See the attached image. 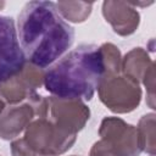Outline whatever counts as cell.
Masks as SVG:
<instances>
[{
    "instance_id": "cell-8",
    "label": "cell",
    "mask_w": 156,
    "mask_h": 156,
    "mask_svg": "<svg viewBox=\"0 0 156 156\" xmlns=\"http://www.w3.org/2000/svg\"><path fill=\"white\" fill-rule=\"evenodd\" d=\"M24 63L15 22L11 17L0 15V83L17 73Z\"/></svg>"
},
{
    "instance_id": "cell-15",
    "label": "cell",
    "mask_w": 156,
    "mask_h": 156,
    "mask_svg": "<svg viewBox=\"0 0 156 156\" xmlns=\"http://www.w3.org/2000/svg\"><path fill=\"white\" fill-rule=\"evenodd\" d=\"M143 84L146 87V104L154 110L155 108V63L147 69L143 78Z\"/></svg>"
},
{
    "instance_id": "cell-12",
    "label": "cell",
    "mask_w": 156,
    "mask_h": 156,
    "mask_svg": "<svg viewBox=\"0 0 156 156\" xmlns=\"http://www.w3.org/2000/svg\"><path fill=\"white\" fill-rule=\"evenodd\" d=\"M60 16L68 23H83L88 20L93 10V2L85 1H58L56 2Z\"/></svg>"
},
{
    "instance_id": "cell-1",
    "label": "cell",
    "mask_w": 156,
    "mask_h": 156,
    "mask_svg": "<svg viewBox=\"0 0 156 156\" xmlns=\"http://www.w3.org/2000/svg\"><path fill=\"white\" fill-rule=\"evenodd\" d=\"M16 30L26 61L41 69L61 58L74 41V29L52 1L27 2L18 13Z\"/></svg>"
},
{
    "instance_id": "cell-13",
    "label": "cell",
    "mask_w": 156,
    "mask_h": 156,
    "mask_svg": "<svg viewBox=\"0 0 156 156\" xmlns=\"http://www.w3.org/2000/svg\"><path fill=\"white\" fill-rule=\"evenodd\" d=\"M155 113H146L144 115L138 123L136 132L139 136V144L141 151L149 154L150 156H155L156 150V136H155Z\"/></svg>"
},
{
    "instance_id": "cell-20",
    "label": "cell",
    "mask_w": 156,
    "mask_h": 156,
    "mask_svg": "<svg viewBox=\"0 0 156 156\" xmlns=\"http://www.w3.org/2000/svg\"><path fill=\"white\" fill-rule=\"evenodd\" d=\"M72 156H76V155H72Z\"/></svg>"
},
{
    "instance_id": "cell-6",
    "label": "cell",
    "mask_w": 156,
    "mask_h": 156,
    "mask_svg": "<svg viewBox=\"0 0 156 156\" xmlns=\"http://www.w3.org/2000/svg\"><path fill=\"white\" fill-rule=\"evenodd\" d=\"M99 134L118 156H139L141 152L136 127L126 123L119 117H105Z\"/></svg>"
},
{
    "instance_id": "cell-7",
    "label": "cell",
    "mask_w": 156,
    "mask_h": 156,
    "mask_svg": "<svg viewBox=\"0 0 156 156\" xmlns=\"http://www.w3.org/2000/svg\"><path fill=\"white\" fill-rule=\"evenodd\" d=\"M48 118L60 128L77 134L84 128L90 118V110L83 100L65 99L50 96L48 98Z\"/></svg>"
},
{
    "instance_id": "cell-4",
    "label": "cell",
    "mask_w": 156,
    "mask_h": 156,
    "mask_svg": "<svg viewBox=\"0 0 156 156\" xmlns=\"http://www.w3.org/2000/svg\"><path fill=\"white\" fill-rule=\"evenodd\" d=\"M96 90L100 101L115 113L132 112L141 100L139 83L121 72L104 76Z\"/></svg>"
},
{
    "instance_id": "cell-10",
    "label": "cell",
    "mask_w": 156,
    "mask_h": 156,
    "mask_svg": "<svg viewBox=\"0 0 156 156\" xmlns=\"http://www.w3.org/2000/svg\"><path fill=\"white\" fill-rule=\"evenodd\" d=\"M33 105L26 100L21 104L9 105L0 112V138L4 140L15 139L34 119Z\"/></svg>"
},
{
    "instance_id": "cell-18",
    "label": "cell",
    "mask_w": 156,
    "mask_h": 156,
    "mask_svg": "<svg viewBox=\"0 0 156 156\" xmlns=\"http://www.w3.org/2000/svg\"><path fill=\"white\" fill-rule=\"evenodd\" d=\"M4 108H5V102H4V101H2V99L0 98V112H1Z\"/></svg>"
},
{
    "instance_id": "cell-3",
    "label": "cell",
    "mask_w": 156,
    "mask_h": 156,
    "mask_svg": "<svg viewBox=\"0 0 156 156\" xmlns=\"http://www.w3.org/2000/svg\"><path fill=\"white\" fill-rule=\"evenodd\" d=\"M77 134L56 126L48 117L33 119L24 130V140L40 156H58L72 147Z\"/></svg>"
},
{
    "instance_id": "cell-16",
    "label": "cell",
    "mask_w": 156,
    "mask_h": 156,
    "mask_svg": "<svg viewBox=\"0 0 156 156\" xmlns=\"http://www.w3.org/2000/svg\"><path fill=\"white\" fill-rule=\"evenodd\" d=\"M11 154L12 156H37V154L27 144L24 138L16 139L11 143Z\"/></svg>"
},
{
    "instance_id": "cell-17",
    "label": "cell",
    "mask_w": 156,
    "mask_h": 156,
    "mask_svg": "<svg viewBox=\"0 0 156 156\" xmlns=\"http://www.w3.org/2000/svg\"><path fill=\"white\" fill-rule=\"evenodd\" d=\"M89 156H118V155L112 150V147L107 143H105L104 140H99L91 146Z\"/></svg>"
},
{
    "instance_id": "cell-2",
    "label": "cell",
    "mask_w": 156,
    "mask_h": 156,
    "mask_svg": "<svg viewBox=\"0 0 156 156\" xmlns=\"http://www.w3.org/2000/svg\"><path fill=\"white\" fill-rule=\"evenodd\" d=\"M105 74L100 46L83 44L45 71L44 87L56 98L89 101Z\"/></svg>"
},
{
    "instance_id": "cell-11",
    "label": "cell",
    "mask_w": 156,
    "mask_h": 156,
    "mask_svg": "<svg viewBox=\"0 0 156 156\" xmlns=\"http://www.w3.org/2000/svg\"><path fill=\"white\" fill-rule=\"evenodd\" d=\"M154 61L143 48H134L126 54L121 62V72L140 83Z\"/></svg>"
},
{
    "instance_id": "cell-19",
    "label": "cell",
    "mask_w": 156,
    "mask_h": 156,
    "mask_svg": "<svg viewBox=\"0 0 156 156\" xmlns=\"http://www.w3.org/2000/svg\"><path fill=\"white\" fill-rule=\"evenodd\" d=\"M4 6H5V2H4V1H0V10H1Z\"/></svg>"
},
{
    "instance_id": "cell-5",
    "label": "cell",
    "mask_w": 156,
    "mask_h": 156,
    "mask_svg": "<svg viewBox=\"0 0 156 156\" xmlns=\"http://www.w3.org/2000/svg\"><path fill=\"white\" fill-rule=\"evenodd\" d=\"M44 73L45 71L26 61L17 73L0 83V98L9 105L26 101L37 93L38 88L44 85Z\"/></svg>"
},
{
    "instance_id": "cell-14",
    "label": "cell",
    "mask_w": 156,
    "mask_h": 156,
    "mask_svg": "<svg viewBox=\"0 0 156 156\" xmlns=\"http://www.w3.org/2000/svg\"><path fill=\"white\" fill-rule=\"evenodd\" d=\"M100 50H101L106 74L119 73L121 72V62H122V56H121L119 49L116 45H113L112 43H104L102 45H100Z\"/></svg>"
},
{
    "instance_id": "cell-9",
    "label": "cell",
    "mask_w": 156,
    "mask_h": 156,
    "mask_svg": "<svg viewBox=\"0 0 156 156\" xmlns=\"http://www.w3.org/2000/svg\"><path fill=\"white\" fill-rule=\"evenodd\" d=\"M102 16L111 24L113 32L121 37L135 33L140 23V13L129 1H104Z\"/></svg>"
}]
</instances>
